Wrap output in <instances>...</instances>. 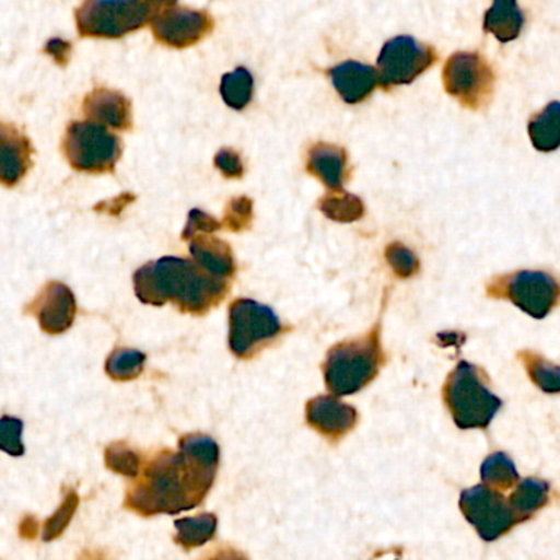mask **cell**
I'll return each instance as SVG.
<instances>
[{
  "mask_svg": "<svg viewBox=\"0 0 560 560\" xmlns=\"http://www.w3.org/2000/svg\"><path fill=\"white\" fill-rule=\"evenodd\" d=\"M219 460V444L212 438H180L177 453L163 451L143 466L127 490L125 509L144 518L197 509L215 482Z\"/></svg>",
  "mask_w": 560,
  "mask_h": 560,
  "instance_id": "obj_1",
  "label": "cell"
},
{
  "mask_svg": "<svg viewBox=\"0 0 560 560\" xmlns=\"http://www.w3.org/2000/svg\"><path fill=\"white\" fill-rule=\"evenodd\" d=\"M135 292L148 305L173 302L180 312L203 315L229 293V279L217 278L196 261L163 258L138 269Z\"/></svg>",
  "mask_w": 560,
  "mask_h": 560,
  "instance_id": "obj_2",
  "label": "cell"
},
{
  "mask_svg": "<svg viewBox=\"0 0 560 560\" xmlns=\"http://www.w3.org/2000/svg\"><path fill=\"white\" fill-rule=\"evenodd\" d=\"M444 404L460 430H486L502 408V398L489 388L486 372L463 361L443 388Z\"/></svg>",
  "mask_w": 560,
  "mask_h": 560,
  "instance_id": "obj_3",
  "label": "cell"
},
{
  "mask_svg": "<svg viewBox=\"0 0 560 560\" xmlns=\"http://www.w3.org/2000/svg\"><path fill=\"white\" fill-rule=\"evenodd\" d=\"M384 361L377 326L364 338L351 339L329 349L323 364L326 387L335 397L355 394L374 381Z\"/></svg>",
  "mask_w": 560,
  "mask_h": 560,
  "instance_id": "obj_4",
  "label": "cell"
},
{
  "mask_svg": "<svg viewBox=\"0 0 560 560\" xmlns=\"http://www.w3.org/2000/svg\"><path fill=\"white\" fill-rule=\"evenodd\" d=\"M151 15L144 0H84L75 10V25L84 38L117 39L143 28Z\"/></svg>",
  "mask_w": 560,
  "mask_h": 560,
  "instance_id": "obj_5",
  "label": "cell"
},
{
  "mask_svg": "<svg viewBox=\"0 0 560 560\" xmlns=\"http://www.w3.org/2000/svg\"><path fill=\"white\" fill-rule=\"evenodd\" d=\"M65 153L69 164L79 173H112L120 160V138L104 125L72 121L66 131Z\"/></svg>",
  "mask_w": 560,
  "mask_h": 560,
  "instance_id": "obj_6",
  "label": "cell"
},
{
  "mask_svg": "<svg viewBox=\"0 0 560 560\" xmlns=\"http://www.w3.org/2000/svg\"><path fill=\"white\" fill-rule=\"evenodd\" d=\"M490 299L509 300L535 319H542L560 302V282L542 271L503 275L487 283Z\"/></svg>",
  "mask_w": 560,
  "mask_h": 560,
  "instance_id": "obj_7",
  "label": "cell"
},
{
  "mask_svg": "<svg viewBox=\"0 0 560 560\" xmlns=\"http://www.w3.org/2000/svg\"><path fill=\"white\" fill-rule=\"evenodd\" d=\"M282 332L279 316L255 300L240 299L230 306V349L240 359H249Z\"/></svg>",
  "mask_w": 560,
  "mask_h": 560,
  "instance_id": "obj_8",
  "label": "cell"
},
{
  "mask_svg": "<svg viewBox=\"0 0 560 560\" xmlns=\"http://www.w3.org/2000/svg\"><path fill=\"white\" fill-rule=\"evenodd\" d=\"M444 89L463 107L479 110L489 104L495 88L492 66L479 52H454L443 71Z\"/></svg>",
  "mask_w": 560,
  "mask_h": 560,
  "instance_id": "obj_9",
  "label": "cell"
},
{
  "mask_svg": "<svg viewBox=\"0 0 560 560\" xmlns=\"http://www.w3.org/2000/svg\"><path fill=\"white\" fill-rule=\"evenodd\" d=\"M459 506L467 522L487 542L503 538L516 525L525 523L516 515L509 500L486 483L464 490L460 493Z\"/></svg>",
  "mask_w": 560,
  "mask_h": 560,
  "instance_id": "obj_10",
  "label": "cell"
},
{
  "mask_svg": "<svg viewBox=\"0 0 560 560\" xmlns=\"http://www.w3.org/2000/svg\"><path fill=\"white\" fill-rule=\"evenodd\" d=\"M438 61L436 49L413 36H395L377 58L378 84L384 89L411 84Z\"/></svg>",
  "mask_w": 560,
  "mask_h": 560,
  "instance_id": "obj_11",
  "label": "cell"
},
{
  "mask_svg": "<svg viewBox=\"0 0 560 560\" xmlns=\"http://www.w3.org/2000/svg\"><path fill=\"white\" fill-rule=\"evenodd\" d=\"M154 38L167 48L184 49L202 42L212 33L215 22L206 10L166 7L151 15Z\"/></svg>",
  "mask_w": 560,
  "mask_h": 560,
  "instance_id": "obj_12",
  "label": "cell"
},
{
  "mask_svg": "<svg viewBox=\"0 0 560 560\" xmlns=\"http://www.w3.org/2000/svg\"><path fill=\"white\" fill-rule=\"evenodd\" d=\"M75 310L74 293L59 282H49L28 305V313L36 316L39 328L48 335L68 331L74 323Z\"/></svg>",
  "mask_w": 560,
  "mask_h": 560,
  "instance_id": "obj_13",
  "label": "cell"
},
{
  "mask_svg": "<svg viewBox=\"0 0 560 560\" xmlns=\"http://www.w3.org/2000/svg\"><path fill=\"white\" fill-rule=\"evenodd\" d=\"M306 423L329 441H339L358 423V411L338 397L322 395L306 404Z\"/></svg>",
  "mask_w": 560,
  "mask_h": 560,
  "instance_id": "obj_14",
  "label": "cell"
},
{
  "mask_svg": "<svg viewBox=\"0 0 560 560\" xmlns=\"http://www.w3.org/2000/svg\"><path fill=\"white\" fill-rule=\"evenodd\" d=\"M33 148L15 125L0 121V184L13 187L32 167Z\"/></svg>",
  "mask_w": 560,
  "mask_h": 560,
  "instance_id": "obj_15",
  "label": "cell"
},
{
  "mask_svg": "<svg viewBox=\"0 0 560 560\" xmlns=\"http://www.w3.org/2000/svg\"><path fill=\"white\" fill-rule=\"evenodd\" d=\"M84 114L89 121L115 128L130 130L131 104L121 92L112 89H94L84 101Z\"/></svg>",
  "mask_w": 560,
  "mask_h": 560,
  "instance_id": "obj_16",
  "label": "cell"
},
{
  "mask_svg": "<svg viewBox=\"0 0 560 560\" xmlns=\"http://www.w3.org/2000/svg\"><path fill=\"white\" fill-rule=\"evenodd\" d=\"M336 92L346 104L365 101L378 85L377 69L358 61H345L328 71Z\"/></svg>",
  "mask_w": 560,
  "mask_h": 560,
  "instance_id": "obj_17",
  "label": "cell"
},
{
  "mask_svg": "<svg viewBox=\"0 0 560 560\" xmlns=\"http://www.w3.org/2000/svg\"><path fill=\"white\" fill-rule=\"evenodd\" d=\"M346 164H348V154L335 144H313L306 158V171L322 180L331 192H342Z\"/></svg>",
  "mask_w": 560,
  "mask_h": 560,
  "instance_id": "obj_18",
  "label": "cell"
},
{
  "mask_svg": "<svg viewBox=\"0 0 560 560\" xmlns=\"http://www.w3.org/2000/svg\"><path fill=\"white\" fill-rule=\"evenodd\" d=\"M190 255L194 261L217 278L230 279L235 272L232 248L219 238L199 235L190 240Z\"/></svg>",
  "mask_w": 560,
  "mask_h": 560,
  "instance_id": "obj_19",
  "label": "cell"
},
{
  "mask_svg": "<svg viewBox=\"0 0 560 560\" xmlns=\"http://www.w3.org/2000/svg\"><path fill=\"white\" fill-rule=\"evenodd\" d=\"M525 25V15L516 0H495L487 10L483 28L499 42L509 43L518 38Z\"/></svg>",
  "mask_w": 560,
  "mask_h": 560,
  "instance_id": "obj_20",
  "label": "cell"
},
{
  "mask_svg": "<svg viewBox=\"0 0 560 560\" xmlns=\"http://www.w3.org/2000/svg\"><path fill=\"white\" fill-rule=\"evenodd\" d=\"M529 138L533 147L541 153H552L560 148V102L546 105L529 120Z\"/></svg>",
  "mask_w": 560,
  "mask_h": 560,
  "instance_id": "obj_21",
  "label": "cell"
},
{
  "mask_svg": "<svg viewBox=\"0 0 560 560\" xmlns=\"http://www.w3.org/2000/svg\"><path fill=\"white\" fill-rule=\"evenodd\" d=\"M549 495H551V486L546 480L529 477V479L518 482L509 502L516 515L523 522H528L539 510L548 505Z\"/></svg>",
  "mask_w": 560,
  "mask_h": 560,
  "instance_id": "obj_22",
  "label": "cell"
},
{
  "mask_svg": "<svg viewBox=\"0 0 560 560\" xmlns=\"http://www.w3.org/2000/svg\"><path fill=\"white\" fill-rule=\"evenodd\" d=\"M217 523H219L217 522V516L210 515V513L177 520V522L174 523L177 529L174 541H176V545H179L180 548L186 549V551L200 548V546L212 541L217 533Z\"/></svg>",
  "mask_w": 560,
  "mask_h": 560,
  "instance_id": "obj_23",
  "label": "cell"
},
{
  "mask_svg": "<svg viewBox=\"0 0 560 560\" xmlns=\"http://www.w3.org/2000/svg\"><path fill=\"white\" fill-rule=\"evenodd\" d=\"M518 358L536 387L545 394H560V365L528 349L520 352Z\"/></svg>",
  "mask_w": 560,
  "mask_h": 560,
  "instance_id": "obj_24",
  "label": "cell"
},
{
  "mask_svg": "<svg viewBox=\"0 0 560 560\" xmlns=\"http://www.w3.org/2000/svg\"><path fill=\"white\" fill-rule=\"evenodd\" d=\"M480 477L486 486L495 490H510L518 486L520 474L515 463L505 453H493L483 460Z\"/></svg>",
  "mask_w": 560,
  "mask_h": 560,
  "instance_id": "obj_25",
  "label": "cell"
},
{
  "mask_svg": "<svg viewBox=\"0 0 560 560\" xmlns=\"http://www.w3.org/2000/svg\"><path fill=\"white\" fill-rule=\"evenodd\" d=\"M220 92L229 107L235 108V110L248 107L253 92H255L252 72L246 68H236L235 71L223 75Z\"/></svg>",
  "mask_w": 560,
  "mask_h": 560,
  "instance_id": "obj_26",
  "label": "cell"
},
{
  "mask_svg": "<svg viewBox=\"0 0 560 560\" xmlns=\"http://www.w3.org/2000/svg\"><path fill=\"white\" fill-rule=\"evenodd\" d=\"M319 210L328 219L341 223L355 222L364 215L362 200L352 194L345 192H332L331 196L323 197L319 200Z\"/></svg>",
  "mask_w": 560,
  "mask_h": 560,
  "instance_id": "obj_27",
  "label": "cell"
},
{
  "mask_svg": "<svg viewBox=\"0 0 560 560\" xmlns=\"http://www.w3.org/2000/svg\"><path fill=\"white\" fill-rule=\"evenodd\" d=\"M147 355L137 349L121 348L108 355L105 371L114 381H133L143 372Z\"/></svg>",
  "mask_w": 560,
  "mask_h": 560,
  "instance_id": "obj_28",
  "label": "cell"
},
{
  "mask_svg": "<svg viewBox=\"0 0 560 560\" xmlns=\"http://www.w3.org/2000/svg\"><path fill=\"white\" fill-rule=\"evenodd\" d=\"M105 464L112 472L137 479L143 469V460L137 451L131 450L125 443H115L105 451Z\"/></svg>",
  "mask_w": 560,
  "mask_h": 560,
  "instance_id": "obj_29",
  "label": "cell"
},
{
  "mask_svg": "<svg viewBox=\"0 0 560 560\" xmlns=\"http://www.w3.org/2000/svg\"><path fill=\"white\" fill-rule=\"evenodd\" d=\"M78 505V493L71 490V492H68V495L65 497V502L59 506L58 512L46 522L45 532H43V539H45V541H52V539L61 536V533L68 528L69 522H71L72 516H74Z\"/></svg>",
  "mask_w": 560,
  "mask_h": 560,
  "instance_id": "obj_30",
  "label": "cell"
},
{
  "mask_svg": "<svg viewBox=\"0 0 560 560\" xmlns=\"http://www.w3.org/2000/svg\"><path fill=\"white\" fill-rule=\"evenodd\" d=\"M22 431L23 423L19 418H0V451L13 457L23 456Z\"/></svg>",
  "mask_w": 560,
  "mask_h": 560,
  "instance_id": "obj_31",
  "label": "cell"
},
{
  "mask_svg": "<svg viewBox=\"0 0 560 560\" xmlns=\"http://www.w3.org/2000/svg\"><path fill=\"white\" fill-rule=\"evenodd\" d=\"M385 258H387L388 265L394 269L395 275L398 278L408 279L411 276L417 275L420 269V262H418L417 256L405 248L400 243H392L385 252Z\"/></svg>",
  "mask_w": 560,
  "mask_h": 560,
  "instance_id": "obj_32",
  "label": "cell"
},
{
  "mask_svg": "<svg viewBox=\"0 0 560 560\" xmlns=\"http://www.w3.org/2000/svg\"><path fill=\"white\" fill-rule=\"evenodd\" d=\"M253 220V202L248 197H236L230 202L223 225L232 232L248 229Z\"/></svg>",
  "mask_w": 560,
  "mask_h": 560,
  "instance_id": "obj_33",
  "label": "cell"
},
{
  "mask_svg": "<svg viewBox=\"0 0 560 560\" xmlns=\"http://www.w3.org/2000/svg\"><path fill=\"white\" fill-rule=\"evenodd\" d=\"M223 223L210 217L209 213L200 212V210H192L189 213L186 229H184L183 240H192L199 235H207V233L217 232L222 229Z\"/></svg>",
  "mask_w": 560,
  "mask_h": 560,
  "instance_id": "obj_34",
  "label": "cell"
},
{
  "mask_svg": "<svg viewBox=\"0 0 560 560\" xmlns=\"http://www.w3.org/2000/svg\"><path fill=\"white\" fill-rule=\"evenodd\" d=\"M215 166L222 171L223 176L233 177V179L242 177L243 173H245L242 156L232 148H223V150L217 153Z\"/></svg>",
  "mask_w": 560,
  "mask_h": 560,
  "instance_id": "obj_35",
  "label": "cell"
},
{
  "mask_svg": "<svg viewBox=\"0 0 560 560\" xmlns=\"http://www.w3.org/2000/svg\"><path fill=\"white\" fill-rule=\"evenodd\" d=\"M71 43L62 42V39L55 38L51 42H48L46 45L45 51L58 62L59 66H66L69 61V56H71Z\"/></svg>",
  "mask_w": 560,
  "mask_h": 560,
  "instance_id": "obj_36",
  "label": "cell"
},
{
  "mask_svg": "<svg viewBox=\"0 0 560 560\" xmlns=\"http://www.w3.org/2000/svg\"><path fill=\"white\" fill-rule=\"evenodd\" d=\"M207 560H249L243 552L236 551L233 548H220L219 551L213 552Z\"/></svg>",
  "mask_w": 560,
  "mask_h": 560,
  "instance_id": "obj_37",
  "label": "cell"
},
{
  "mask_svg": "<svg viewBox=\"0 0 560 560\" xmlns=\"http://www.w3.org/2000/svg\"><path fill=\"white\" fill-rule=\"evenodd\" d=\"M150 7H171L176 3V0H144Z\"/></svg>",
  "mask_w": 560,
  "mask_h": 560,
  "instance_id": "obj_38",
  "label": "cell"
}]
</instances>
